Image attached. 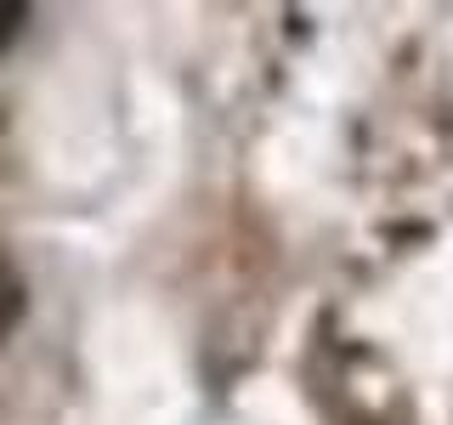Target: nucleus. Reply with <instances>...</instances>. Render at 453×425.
Here are the masks:
<instances>
[{
	"label": "nucleus",
	"instance_id": "1",
	"mask_svg": "<svg viewBox=\"0 0 453 425\" xmlns=\"http://www.w3.org/2000/svg\"><path fill=\"white\" fill-rule=\"evenodd\" d=\"M18 318H23V278H18V267L0 255V340L12 335Z\"/></svg>",
	"mask_w": 453,
	"mask_h": 425
}]
</instances>
